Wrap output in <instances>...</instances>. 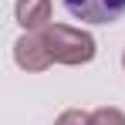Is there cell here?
<instances>
[{"label":"cell","instance_id":"7","mask_svg":"<svg viewBox=\"0 0 125 125\" xmlns=\"http://www.w3.org/2000/svg\"><path fill=\"white\" fill-rule=\"evenodd\" d=\"M122 68H125V51H122Z\"/></svg>","mask_w":125,"mask_h":125},{"label":"cell","instance_id":"2","mask_svg":"<svg viewBox=\"0 0 125 125\" xmlns=\"http://www.w3.org/2000/svg\"><path fill=\"white\" fill-rule=\"evenodd\" d=\"M64 10L84 24H115L125 14V0H61Z\"/></svg>","mask_w":125,"mask_h":125},{"label":"cell","instance_id":"1","mask_svg":"<svg viewBox=\"0 0 125 125\" xmlns=\"http://www.w3.org/2000/svg\"><path fill=\"white\" fill-rule=\"evenodd\" d=\"M44 44L51 51L54 64H88L95 58V37L81 27H68V24H47L41 31Z\"/></svg>","mask_w":125,"mask_h":125},{"label":"cell","instance_id":"3","mask_svg":"<svg viewBox=\"0 0 125 125\" xmlns=\"http://www.w3.org/2000/svg\"><path fill=\"white\" fill-rule=\"evenodd\" d=\"M14 61L21 64L24 71H31V74L47 71L54 64V58H51V51H47V44L41 37V31H27L24 37L14 41Z\"/></svg>","mask_w":125,"mask_h":125},{"label":"cell","instance_id":"6","mask_svg":"<svg viewBox=\"0 0 125 125\" xmlns=\"http://www.w3.org/2000/svg\"><path fill=\"white\" fill-rule=\"evenodd\" d=\"M88 118H91V112L68 108V112H61V115H58V122H54V125H88Z\"/></svg>","mask_w":125,"mask_h":125},{"label":"cell","instance_id":"5","mask_svg":"<svg viewBox=\"0 0 125 125\" xmlns=\"http://www.w3.org/2000/svg\"><path fill=\"white\" fill-rule=\"evenodd\" d=\"M88 125H125V112L115 108V105H105V108H95Z\"/></svg>","mask_w":125,"mask_h":125},{"label":"cell","instance_id":"4","mask_svg":"<svg viewBox=\"0 0 125 125\" xmlns=\"http://www.w3.org/2000/svg\"><path fill=\"white\" fill-rule=\"evenodd\" d=\"M17 24L24 31H44L51 24V0H17Z\"/></svg>","mask_w":125,"mask_h":125}]
</instances>
